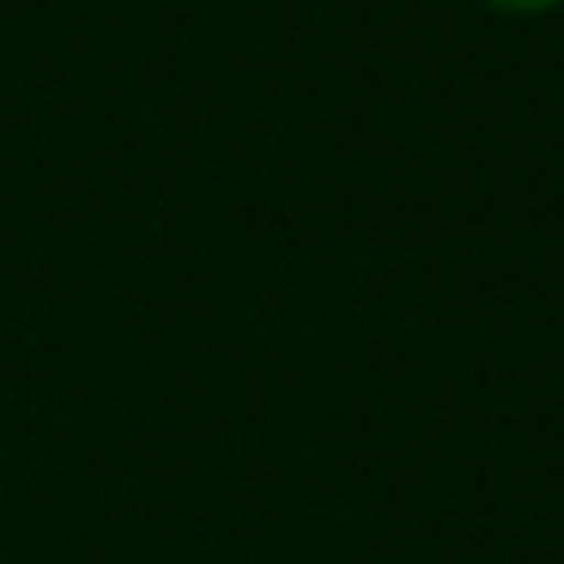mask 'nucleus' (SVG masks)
Returning <instances> with one entry per match:
<instances>
[{
  "instance_id": "obj_1",
  "label": "nucleus",
  "mask_w": 564,
  "mask_h": 564,
  "mask_svg": "<svg viewBox=\"0 0 564 564\" xmlns=\"http://www.w3.org/2000/svg\"><path fill=\"white\" fill-rule=\"evenodd\" d=\"M491 13H510V19H534V13H558L564 0H479Z\"/></svg>"
}]
</instances>
